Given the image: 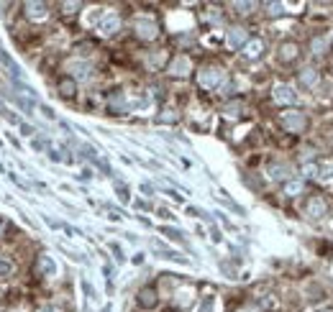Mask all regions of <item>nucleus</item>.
Returning <instances> with one entry per match:
<instances>
[{"label": "nucleus", "instance_id": "nucleus-17", "mask_svg": "<svg viewBox=\"0 0 333 312\" xmlns=\"http://www.w3.org/2000/svg\"><path fill=\"white\" fill-rule=\"evenodd\" d=\"M318 80H320L318 69H302V72H300V82H302L305 87H313V85H318Z\"/></svg>", "mask_w": 333, "mask_h": 312}, {"label": "nucleus", "instance_id": "nucleus-4", "mask_svg": "<svg viewBox=\"0 0 333 312\" xmlns=\"http://www.w3.org/2000/svg\"><path fill=\"white\" fill-rule=\"evenodd\" d=\"M190 72H193V59L187 54H177L167 64V74H172V77H187Z\"/></svg>", "mask_w": 333, "mask_h": 312}, {"label": "nucleus", "instance_id": "nucleus-16", "mask_svg": "<svg viewBox=\"0 0 333 312\" xmlns=\"http://www.w3.org/2000/svg\"><path fill=\"white\" fill-rule=\"evenodd\" d=\"M269 177H272V179H287V177H290V167L274 162V164H269Z\"/></svg>", "mask_w": 333, "mask_h": 312}, {"label": "nucleus", "instance_id": "nucleus-18", "mask_svg": "<svg viewBox=\"0 0 333 312\" xmlns=\"http://www.w3.org/2000/svg\"><path fill=\"white\" fill-rule=\"evenodd\" d=\"M241 110H244V102H241V100H236V102H228V105L223 108V113H226L228 118H239V115H241Z\"/></svg>", "mask_w": 333, "mask_h": 312}, {"label": "nucleus", "instance_id": "nucleus-23", "mask_svg": "<svg viewBox=\"0 0 333 312\" xmlns=\"http://www.w3.org/2000/svg\"><path fill=\"white\" fill-rule=\"evenodd\" d=\"M161 233H164V236H170L172 241H182V233L175 230V228H161Z\"/></svg>", "mask_w": 333, "mask_h": 312}, {"label": "nucleus", "instance_id": "nucleus-25", "mask_svg": "<svg viewBox=\"0 0 333 312\" xmlns=\"http://www.w3.org/2000/svg\"><path fill=\"white\" fill-rule=\"evenodd\" d=\"M72 69H75V74H77V77H87V72H90V67H87V64H75Z\"/></svg>", "mask_w": 333, "mask_h": 312}, {"label": "nucleus", "instance_id": "nucleus-13", "mask_svg": "<svg viewBox=\"0 0 333 312\" xmlns=\"http://www.w3.org/2000/svg\"><path fill=\"white\" fill-rule=\"evenodd\" d=\"M57 90H59L62 97H75V92H77V82L72 80V74H64V77L57 80Z\"/></svg>", "mask_w": 333, "mask_h": 312}, {"label": "nucleus", "instance_id": "nucleus-24", "mask_svg": "<svg viewBox=\"0 0 333 312\" xmlns=\"http://www.w3.org/2000/svg\"><path fill=\"white\" fill-rule=\"evenodd\" d=\"M21 92H23L26 97H34V90H21ZM18 102H21V108H26V110L34 105V102H29V100H23V97H18Z\"/></svg>", "mask_w": 333, "mask_h": 312}, {"label": "nucleus", "instance_id": "nucleus-6", "mask_svg": "<svg viewBox=\"0 0 333 312\" xmlns=\"http://www.w3.org/2000/svg\"><path fill=\"white\" fill-rule=\"evenodd\" d=\"M246 41H249V34H246L244 26H231V29H228V34H226V44H228L231 49H241Z\"/></svg>", "mask_w": 333, "mask_h": 312}, {"label": "nucleus", "instance_id": "nucleus-30", "mask_svg": "<svg viewBox=\"0 0 333 312\" xmlns=\"http://www.w3.org/2000/svg\"><path fill=\"white\" fill-rule=\"evenodd\" d=\"M41 110H44V115H46V118H52V120H54V110H52V108H46V105H41Z\"/></svg>", "mask_w": 333, "mask_h": 312}, {"label": "nucleus", "instance_id": "nucleus-1", "mask_svg": "<svg viewBox=\"0 0 333 312\" xmlns=\"http://www.w3.org/2000/svg\"><path fill=\"white\" fill-rule=\"evenodd\" d=\"M223 82H226V72H223L221 67H216V64L200 67V72H198V85H200L203 90H221Z\"/></svg>", "mask_w": 333, "mask_h": 312}, {"label": "nucleus", "instance_id": "nucleus-34", "mask_svg": "<svg viewBox=\"0 0 333 312\" xmlns=\"http://www.w3.org/2000/svg\"><path fill=\"white\" fill-rule=\"evenodd\" d=\"M103 312H110V304H105V307H103Z\"/></svg>", "mask_w": 333, "mask_h": 312}, {"label": "nucleus", "instance_id": "nucleus-28", "mask_svg": "<svg viewBox=\"0 0 333 312\" xmlns=\"http://www.w3.org/2000/svg\"><path fill=\"white\" fill-rule=\"evenodd\" d=\"M62 8H64V13H75V11L80 8V3H64Z\"/></svg>", "mask_w": 333, "mask_h": 312}, {"label": "nucleus", "instance_id": "nucleus-35", "mask_svg": "<svg viewBox=\"0 0 333 312\" xmlns=\"http://www.w3.org/2000/svg\"><path fill=\"white\" fill-rule=\"evenodd\" d=\"M320 312H333V307H328V309H320Z\"/></svg>", "mask_w": 333, "mask_h": 312}, {"label": "nucleus", "instance_id": "nucleus-15", "mask_svg": "<svg viewBox=\"0 0 333 312\" xmlns=\"http://www.w3.org/2000/svg\"><path fill=\"white\" fill-rule=\"evenodd\" d=\"M302 190H305V182H302V179H290V182H284V187H282V192H284L287 197H297Z\"/></svg>", "mask_w": 333, "mask_h": 312}, {"label": "nucleus", "instance_id": "nucleus-22", "mask_svg": "<svg viewBox=\"0 0 333 312\" xmlns=\"http://www.w3.org/2000/svg\"><path fill=\"white\" fill-rule=\"evenodd\" d=\"M233 8H236V13L246 16V13H251V8H256V3H233Z\"/></svg>", "mask_w": 333, "mask_h": 312}, {"label": "nucleus", "instance_id": "nucleus-21", "mask_svg": "<svg viewBox=\"0 0 333 312\" xmlns=\"http://www.w3.org/2000/svg\"><path fill=\"white\" fill-rule=\"evenodd\" d=\"M159 123H177V113L175 110H164L159 115Z\"/></svg>", "mask_w": 333, "mask_h": 312}, {"label": "nucleus", "instance_id": "nucleus-32", "mask_svg": "<svg viewBox=\"0 0 333 312\" xmlns=\"http://www.w3.org/2000/svg\"><path fill=\"white\" fill-rule=\"evenodd\" d=\"M39 312H57V307H52V304H44Z\"/></svg>", "mask_w": 333, "mask_h": 312}, {"label": "nucleus", "instance_id": "nucleus-37", "mask_svg": "<svg viewBox=\"0 0 333 312\" xmlns=\"http://www.w3.org/2000/svg\"><path fill=\"white\" fill-rule=\"evenodd\" d=\"M0 312H3V307H0Z\"/></svg>", "mask_w": 333, "mask_h": 312}, {"label": "nucleus", "instance_id": "nucleus-12", "mask_svg": "<svg viewBox=\"0 0 333 312\" xmlns=\"http://www.w3.org/2000/svg\"><path fill=\"white\" fill-rule=\"evenodd\" d=\"M241 49H244V57H246V59H259V57L264 54V41H261V39H249Z\"/></svg>", "mask_w": 333, "mask_h": 312}, {"label": "nucleus", "instance_id": "nucleus-14", "mask_svg": "<svg viewBox=\"0 0 333 312\" xmlns=\"http://www.w3.org/2000/svg\"><path fill=\"white\" fill-rule=\"evenodd\" d=\"M26 16L34 18V21H44L49 13H46V6H44V3H26Z\"/></svg>", "mask_w": 333, "mask_h": 312}, {"label": "nucleus", "instance_id": "nucleus-9", "mask_svg": "<svg viewBox=\"0 0 333 312\" xmlns=\"http://www.w3.org/2000/svg\"><path fill=\"white\" fill-rule=\"evenodd\" d=\"M272 97H274V102H277V105H292V102H297L295 90H292V87H287V85H277V87H274V92H272Z\"/></svg>", "mask_w": 333, "mask_h": 312}, {"label": "nucleus", "instance_id": "nucleus-27", "mask_svg": "<svg viewBox=\"0 0 333 312\" xmlns=\"http://www.w3.org/2000/svg\"><path fill=\"white\" fill-rule=\"evenodd\" d=\"M236 312H261V309H259L256 304H244V307H239Z\"/></svg>", "mask_w": 333, "mask_h": 312}, {"label": "nucleus", "instance_id": "nucleus-5", "mask_svg": "<svg viewBox=\"0 0 333 312\" xmlns=\"http://www.w3.org/2000/svg\"><path fill=\"white\" fill-rule=\"evenodd\" d=\"M305 215L313 218V220L325 218V215H328V202H325V197H320V195L307 197V202H305Z\"/></svg>", "mask_w": 333, "mask_h": 312}, {"label": "nucleus", "instance_id": "nucleus-19", "mask_svg": "<svg viewBox=\"0 0 333 312\" xmlns=\"http://www.w3.org/2000/svg\"><path fill=\"white\" fill-rule=\"evenodd\" d=\"M310 51H313V54H323V51H325V39H323V36H315V39L310 41Z\"/></svg>", "mask_w": 333, "mask_h": 312}, {"label": "nucleus", "instance_id": "nucleus-8", "mask_svg": "<svg viewBox=\"0 0 333 312\" xmlns=\"http://www.w3.org/2000/svg\"><path fill=\"white\" fill-rule=\"evenodd\" d=\"M54 271H57L54 258H52L49 253H41V256L36 258V264H34V274H36V276H52Z\"/></svg>", "mask_w": 333, "mask_h": 312}, {"label": "nucleus", "instance_id": "nucleus-11", "mask_svg": "<svg viewBox=\"0 0 333 312\" xmlns=\"http://www.w3.org/2000/svg\"><path fill=\"white\" fill-rule=\"evenodd\" d=\"M121 29V16L118 13H105L103 18H100V23H98V31H103V34H115Z\"/></svg>", "mask_w": 333, "mask_h": 312}, {"label": "nucleus", "instance_id": "nucleus-3", "mask_svg": "<svg viewBox=\"0 0 333 312\" xmlns=\"http://www.w3.org/2000/svg\"><path fill=\"white\" fill-rule=\"evenodd\" d=\"M133 31H136V36H138L141 41H154V39L159 36V23H156L154 18H136Z\"/></svg>", "mask_w": 333, "mask_h": 312}, {"label": "nucleus", "instance_id": "nucleus-2", "mask_svg": "<svg viewBox=\"0 0 333 312\" xmlns=\"http://www.w3.org/2000/svg\"><path fill=\"white\" fill-rule=\"evenodd\" d=\"M279 125L287 131V133H302L307 128V115L300 113V110H284L279 115Z\"/></svg>", "mask_w": 333, "mask_h": 312}, {"label": "nucleus", "instance_id": "nucleus-31", "mask_svg": "<svg viewBox=\"0 0 333 312\" xmlns=\"http://www.w3.org/2000/svg\"><path fill=\"white\" fill-rule=\"evenodd\" d=\"M110 248H113V253H115V258H118V261H123V253H121V248H118V246H115V243H113V246H110Z\"/></svg>", "mask_w": 333, "mask_h": 312}, {"label": "nucleus", "instance_id": "nucleus-10", "mask_svg": "<svg viewBox=\"0 0 333 312\" xmlns=\"http://www.w3.org/2000/svg\"><path fill=\"white\" fill-rule=\"evenodd\" d=\"M136 302H138L144 309H151V307H156V302H159V294H156V289H154V287H141V289H138V297H136Z\"/></svg>", "mask_w": 333, "mask_h": 312}, {"label": "nucleus", "instance_id": "nucleus-29", "mask_svg": "<svg viewBox=\"0 0 333 312\" xmlns=\"http://www.w3.org/2000/svg\"><path fill=\"white\" fill-rule=\"evenodd\" d=\"M118 197H121L123 202H128V190H126V187H118Z\"/></svg>", "mask_w": 333, "mask_h": 312}, {"label": "nucleus", "instance_id": "nucleus-36", "mask_svg": "<svg viewBox=\"0 0 333 312\" xmlns=\"http://www.w3.org/2000/svg\"><path fill=\"white\" fill-rule=\"evenodd\" d=\"M0 236H3V225H0Z\"/></svg>", "mask_w": 333, "mask_h": 312}, {"label": "nucleus", "instance_id": "nucleus-7", "mask_svg": "<svg viewBox=\"0 0 333 312\" xmlns=\"http://www.w3.org/2000/svg\"><path fill=\"white\" fill-rule=\"evenodd\" d=\"M277 57H279V62H284V64H292V62L300 57V44H297V41H282V44H279V51H277Z\"/></svg>", "mask_w": 333, "mask_h": 312}, {"label": "nucleus", "instance_id": "nucleus-26", "mask_svg": "<svg viewBox=\"0 0 333 312\" xmlns=\"http://www.w3.org/2000/svg\"><path fill=\"white\" fill-rule=\"evenodd\" d=\"M267 8H269V16H279V13H282V6H279V3H269Z\"/></svg>", "mask_w": 333, "mask_h": 312}, {"label": "nucleus", "instance_id": "nucleus-20", "mask_svg": "<svg viewBox=\"0 0 333 312\" xmlns=\"http://www.w3.org/2000/svg\"><path fill=\"white\" fill-rule=\"evenodd\" d=\"M13 271H16L13 261H8V258H0V276H11Z\"/></svg>", "mask_w": 333, "mask_h": 312}, {"label": "nucleus", "instance_id": "nucleus-33", "mask_svg": "<svg viewBox=\"0 0 333 312\" xmlns=\"http://www.w3.org/2000/svg\"><path fill=\"white\" fill-rule=\"evenodd\" d=\"M328 146H330V148H333V131H330V133H328Z\"/></svg>", "mask_w": 333, "mask_h": 312}]
</instances>
